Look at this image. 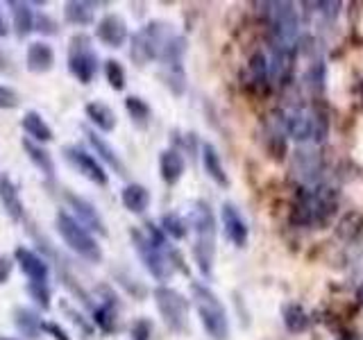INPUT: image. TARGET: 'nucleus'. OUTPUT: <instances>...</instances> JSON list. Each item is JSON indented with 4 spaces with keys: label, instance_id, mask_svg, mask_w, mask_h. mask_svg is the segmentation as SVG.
<instances>
[{
    "label": "nucleus",
    "instance_id": "obj_1",
    "mask_svg": "<svg viewBox=\"0 0 363 340\" xmlns=\"http://www.w3.org/2000/svg\"><path fill=\"white\" fill-rule=\"evenodd\" d=\"M338 193L332 186L300 188L291 207V222L298 227H325L336 215Z\"/></svg>",
    "mask_w": 363,
    "mask_h": 340
},
{
    "label": "nucleus",
    "instance_id": "obj_2",
    "mask_svg": "<svg viewBox=\"0 0 363 340\" xmlns=\"http://www.w3.org/2000/svg\"><path fill=\"white\" fill-rule=\"evenodd\" d=\"M193 232H196V245H193V259L202 272V277H211L213 256H216V218L209 202L198 200L191 211Z\"/></svg>",
    "mask_w": 363,
    "mask_h": 340
},
{
    "label": "nucleus",
    "instance_id": "obj_3",
    "mask_svg": "<svg viewBox=\"0 0 363 340\" xmlns=\"http://www.w3.org/2000/svg\"><path fill=\"white\" fill-rule=\"evenodd\" d=\"M55 230L64 241L68 249H73L77 256H82L89 264H100L105 254H102V247L96 241V236L91 234L84 225H79L71 211L60 209L55 213Z\"/></svg>",
    "mask_w": 363,
    "mask_h": 340
},
{
    "label": "nucleus",
    "instance_id": "obj_4",
    "mask_svg": "<svg viewBox=\"0 0 363 340\" xmlns=\"http://www.w3.org/2000/svg\"><path fill=\"white\" fill-rule=\"evenodd\" d=\"M191 293H193V302H196L200 322L204 327V332H207V336L211 340L230 338V320H227V311L223 302L218 300V295L200 281L191 283Z\"/></svg>",
    "mask_w": 363,
    "mask_h": 340
},
{
    "label": "nucleus",
    "instance_id": "obj_5",
    "mask_svg": "<svg viewBox=\"0 0 363 340\" xmlns=\"http://www.w3.org/2000/svg\"><path fill=\"white\" fill-rule=\"evenodd\" d=\"M173 37V30H170L168 23L164 21H150L145 26L132 34L130 39V60L136 66H143L147 62L159 60L166 41Z\"/></svg>",
    "mask_w": 363,
    "mask_h": 340
},
{
    "label": "nucleus",
    "instance_id": "obj_6",
    "mask_svg": "<svg viewBox=\"0 0 363 340\" xmlns=\"http://www.w3.org/2000/svg\"><path fill=\"white\" fill-rule=\"evenodd\" d=\"M68 73H71L79 84H91L98 75L100 57L94 48V39L84 32H77L68 41V57H66Z\"/></svg>",
    "mask_w": 363,
    "mask_h": 340
},
{
    "label": "nucleus",
    "instance_id": "obj_7",
    "mask_svg": "<svg viewBox=\"0 0 363 340\" xmlns=\"http://www.w3.org/2000/svg\"><path fill=\"white\" fill-rule=\"evenodd\" d=\"M266 21L272 32V43L293 48L295 39L300 34V18L293 3H266Z\"/></svg>",
    "mask_w": 363,
    "mask_h": 340
},
{
    "label": "nucleus",
    "instance_id": "obj_8",
    "mask_svg": "<svg viewBox=\"0 0 363 340\" xmlns=\"http://www.w3.org/2000/svg\"><path fill=\"white\" fill-rule=\"evenodd\" d=\"M157 311L164 324L175 334H184L189 329V300L179 290L170 286H157L152 290Z\"/></svg>",
    "mask_w": 363,
    "mask_h": 340
},
{
    "label": "nucleus",
    "instance_id": "obj_9",
    "mask_svg": "<svg viewBox=\"0 0 363 340\" xmlns=\"http://www.w3.org/2000/svg\"><path fill=\"white\" fill-rule=\"evenodd\" d=\"M130 238H132V245L136 249V254H139L143 268L150 272L157 281H168L173 277V264H170V256L166 249L152 245L150 238L145 236V232L136 230V227L130 230Z\"/></svg>",
    "mask_w": 363,
    "mask_h": 340
},
{
    "label": "nucleus",
    "instance_id": "obj_10",
    "mask_svg": "<svg viewBox=\"0 0 363 340\" xmlns=\"http://www.w3.org/2000/svg\"><path fill=\"white\" fill-rule=\"evenodd\" d=\"M64 159L71 164L79 175L86 177L89 181H94L96 186H107L109 175L105 173V166H102L94 152L84 150L82 145L71 143V145H64Z\"/></svg>",
    "mask_w": 363,
    "mask_h": 340
},
{
    "label": "nucleus",
    "instance_id": "obj_11",
    "mask_svg": "<svg viewBox=\"0 0 363 340\" xmlns=\"http://www.w3.org/2000/svg\"><path fill=\"white\" fill-rule=\"evenodd\" d=\"M64 200L68 204V209H71L73 218L79 225H84L91 234L96 232L100 236H107V225H105V220H102V215L96 209L94 202H89L86 198L77 196V193H73V191H64Z\"/></svg>",
    "mask_w": 363,
    "mask_h": 340
},
{
    "label": "nucleus",
    "instance_id": "obj_12",
    "mask_svg": "<svg viewBox=\"0 0 363 340\" xmlns=\"http://www.w3.org/2000/svg\"><path fill=\"white\" fill-rule=\"evenodd\" d=\"M96 39L102 45H107V48H123L130 39L128 23H125L121 14L109 11V14H105L96 23Z\"/></svg>",
    "mask_w": 363,
    "mask_h": 340
},
{
    "label": "nucleus",
    "instance_id": "obj_13",
    "mask_svg": "<svg viewBox=\"0 0 363 340\" xmlns=\"http://www.w3.org/2000/svg\"><path fill=\"white\" fill-rule=\"evenodd\" d=\"M14 261H16V266L21 268L23 275H26L30 281L48 283L50 266H48V261H45L39 252H34V249H30L26 245H18L14 249Z\"/></svg>",
    "mask_w": 363,
    "mask_h": 340
},
{
    "label": "nucleus",
    "instance_id": "obj_14",
    "mask_svg": "<svg viewBox=\"0 0 363 340\" xmlns=\"http://www.w3.org/2000/svg\"><path fill=\"white\" fill-rule=\"evenodd\" d=\"M84 134H86V141H89V145L94 147V152H96V159L100 164H105V166H109L113 173L116 175H121V177H125L128 175V168H125V164H123V159L118 157V152L113 150V145L102 136L100 132H96L94 128H84Z\"/></svg>",
    "mask_w": 363,
    "mask_h": 340
},
{
    "label": "nucleus",
    "instance_id": "obj_15",
    "mask_svg": "<svg viewBox=\"0 0 363 340\" xmlns=\"http://www.w3.org/2000/svg\"><path fill=\"white\" fill-rule=\"evenodd\" d=\"M0 207L9 215V220L14 222L26 220V207H23L18 186L9 175H0Z\"/></svg>",
    "mask_w": 363,
    "mask_h": 340
},
{
    "label": "nucleus",
    "instance_id": "obj_16",
    "mask_svg": "<svg viewBox=\"0 0 363 340\" xmlns=\"http://www.w3.org/2000/svg\"><path fill=\"white\" fill-rule=\"evenodd\" d=\"M220 220H223L225 236L230 238V241H232L236 247H245V243H247V222L243 220L241 211H238L232 202H225V204H223V209H220Z\"/></svg>",
    "mask_w": 363,
    "mask_h": 340
},
{
    "label": "nucleus",
    "instance_id": "obj_17",
    "mask_svg": "<svg viewBox=\"0 0 363 340\" xmlns=\"http://www.w3.org/2000/svg\"><path fill=\"white\" fill-rule=\"evenodd\" d=\"M55 66V50L50 43L45 41H32L28 45V52H26V68L34 75H43L52 71Z\"/></svg>",
    "mask_w": 363,
    "mask_h": 340
},
{
    "label": "nucleus",
    "instance_id": "obj_18",
    "mask_svg": "<svg viewBox=\"0 0 363 340\" xmlns=\"http://www.w3.org/2000/svg\"><path fill=\"white\" fill-rule=\"evenodd\" d=\"M184 168H186L184 154L177 147H168V150L159 154V175H162L164 184L175 186L182 179V175H184Z\"/></svg>",
    "mask_w": 363,
    "mask_h": 340
},
{
    "label": "nucleus",
    "instance_id": "obj_19",
    "mask_svg": "<svg viewBox=\"0 0 363 340\" xmlns=\"http://www.w3.org/2000/svg\"><path fill=\"white\" fill-rule=\"evenodd\" d=\"M84 116L89 118L91 125H94V130L105 132V134L113 132V130H116V125H118L116 111H113L109 105H105L102 100H91V102H86Z\"/></svg>",
    "mask_w": 363,
    "mask_h": 340
},
{
    "label": "nucleus",
    "instance_id": "obj_20",
    "mask_svg": "<svg viewBox=\"0 0 363 340\" xmlns=\"http://www.w3.org/2000/svg\"><path fill=\"white\" fill-rule=\"evenodd\" d=\"M96 9L98 3L91 0H68L64 5V21L75 28H89L96 23Z\"/></svg>",
    "mask_w": 363,
    "mask_h": 340
},
{
    "label": "nucleus",
    "instance_id": "obj_21",
    "mask_svg": "<svg viewBox=\"0 0 363 340\" xmlns=\"http://www.w3.org/2000/svg\"><path fill=\"white\" fill-rule=\"evenodd\" d=\"M21 128H23V132L28 134V139H32L34 143H50L55 139L52 128H50L48 123H45V118L41 116V113L34 111V109L23 113Z\"/></svg>",
    "mask_w": 363,
    "mask_h": 340
},
{
    "label": "nucleus",
    "instance_id": "obj_22",
    "mask_svg": "<svg viewBox=\"0 0 363 340\" xmlns=\"http://www.w3.org/2000/svg\"><path fill=\"white\" fill-rule=\"evenodd\" d=\"M21 145H23V150H26L28 159L32 162V166L37 168L45 179H55V159H52V154L45 150L41 143H34L32 139H28V136L21 141Z\"/></svg>",
    "mask_w": 363,
    "mask_h": 340
},
{
    "label": "nucleus",
    "instance_id": "obj_23",
    "mask_svg": "<svg viewBox=\"0 0 363 340\" xmlns=\"http://www.w3.org/2000/svg\"><path fill=\"white\" fill-rule=\"evenodd\" d=\"M7 7L11 9V28L18 39L30 37V32H34V9L30 3H21V0H9Z\"/></svg>",
    "mask_w": 363,
    "mask_h": 340
},
{
    "label": "nucleus",
    "instance_id": "obj_24",
    "mask_svg": "<svg viewBox=\"0 0 363 340\" xmlns=\"http://www.w3.org/2000/svg\"><path fill=\"white\" fill-rule=\"evenodd\" d=\"M43 322L45 320H41V315L34 309H28V306H16L14 309V324L18 334L30 340H37L43 334Z\"/></svg>",
    "mask_w": 363,
    "mask_h": 340
},
{
    "label": "nucleus",
    "instance_id": "obj_25",
    "mask_svg": "<svg viewBox=\"0 0 363 340\" xmlns=\"http://www.w3.org/2000/svg\"><path fill=\"white\" fill-rule=\"evenodd\" d=\"M202 166H204V173H207L220 188L230 186V177H227L225 168H223L220 154L211 143H202Z\"/></svg>",
    "mask_w": 363,
    "mask_h": 340
},
{
    "label": "nucleus",
    "instance_id": "obj_26",
    "mask_svg": "<svg viewBox=\"0 0 363 340\" xmlns=\"http://www.w3.org/2000/svg\"><path fill=\"white\" fill-rule=\"evenodd\" d=\"M150 200H152L150 191H147L143 184H136V181H132V184H128L121 191V202L130 213H143L147 207H150Z\"/></svg>",
    "mask_w": 363,
    "mask_h": 340
},
{
    "label": "nucleus",
    "instance_id": "obj_27",
    "mask_svg": "<svg viewBox=\"0 0 363 340\" xmlns=\"http://www.w3.org/2000/svg\"><path fill=\"white\" fill-rule=\"evenodd\" d=\"M293 173L298 175L302 181H315L318 179V173H320V154H315L311 150L295 152Z\"/></svg>",
    "mask_w": 363,
    "mask_h": 340
},
{
    "label": "nucleus",
    "instance_id": "obj_28",
    "mask_svg": "<svg viewBox=\"0 0 363 340\" xmlns=\"http://www.w3.org/2000/svg\"><path fill=\"white\" fill-rule=\"evenodd\" d=\"M91 322L96 329H100L102 334H116L118 332V309L109 304H96L91 309Z\"/></svg>",
    "mask_w": 363,
    "mask_h": 340
},
{
    "label": "nucleus",
    "instance_id": "obj_29",
    "mask_svg": "<svg viewBox=\"0 0 363 340\" xmlns=\"http://www.w3.org/2000/svg\"><path fill=\"white\" fill-rule=\"evenodd\" d=\"M125 111H128L130 120L136 125V128H147V125H150L152 109L141 96H128V98H125Z\"/></svg>",
    "mask_w": 363,
    "mask_h": 340
},
{
    "label": "nucleus",
    "instance_id": "obj_30",
    "mask_svg": "<svg viewBox=\"0 0 363 340\" xmlns=\"http://www.w3.org/2000/svg\"><path fill=\"white\" fill-rule=\"evenodd\" d=\"M162 79L170 89L173 96H184L186 91V71L184 64H173V66H162Z\"/></svg>",
    "mask_w": 363,
    "mask_h": 340
},
{
    "label": "nucleus",
    "instance_id": "obj_31",
    "mask_svg": "<svg viewBox=\"0 0 363 340\" xmlns=\"http://www.w3.org/2000/svg\"><path fill=\"white\" fill-rule=\"evenodd\" d=\"M250 75H252V82L259 89H268L270 84V62L264 52H255L252 60H250Z\"/></svg>",
    "mask_w": 363,
    "mask_h": 340
},
{
    "label": "nucleus",
    "instance_id": "obj_32",
    "mask_svg": "<svg viewBox=\"0 0 363 340\" xmlns=\"http://www.w3.org/2000/svg\"><path fill=\"white\" fill-rule=\"evenodd\" d=\"M281 315H284V324H286V329L293 334H300L309 327V315H306V311L300 304H286Z\"/></svg>",
    "mask_w": 363,
    "mask_h": 340
},
{
    "label": "nucleus",
    "instance_id": "obj_33",
    "mask_svg": "<svg viewBox=\"0 0 363 340\" xmlns=\"http://www.w3.org/2000/svg\"><path fill=\"white\" fill-rule=\"evenodd\" d=\"M162 232L170 238H175V241H182V238H186L189 234V227H186V220L182 218L177 213H164L162 215Z\"/></svg>",
    "mask_w": 363,
    "mask_h": 340
},
{
    "label": "nucleus",
    "instance_id": "obj_34",
    "mask_svg": "<svg viewBox=\"0 0 363 340\" xmlns=\"http://www.w3.org/2000/svg\"><path fill=\"white\" fill-rule=\"evenodd\" d=\"M28 295H30V300L39 306L41 311H48L50 309V304H52V290L48 283H43V281H30L28 283Z\"/></svg>",
    "mask_w": 363,
    "mask_h": 340
},
{
    "label": "nucleus",
    "instance_id": "obj_35",
    "mask_svg": "<svg viewBox=\"0 0 363 340\" xmlns=\"http://www.w3.org/2000/svg\"><path fill=\"white\" fill-rule=\"evenodd\" d=\"M105 77L113 91H123L128 84V75H125V68L118 60H107L105 62Z\"/></svg>",
    "mask_w": 363,
    "mask_h": 340
},
{
    "label": "nucleus",
    "instance_id": "obj_36",
    "mask_svg": "<svg viewBox=\"0 0 363 340\" xmlns=\"http://www.w3.org/2000/svg\"><path fill=\"white\" fill-rule=\"evenodd\" d=\"M34 32H41L45 37H52V34L60 32V23H57L50 14H45V11H39L37 16H34Z\"/></svg>",
    "mask_w": 363,
    "mask_h": 340
},
{
    "label": "nucleus",
    "instance_id": "obj_37",
    "mask_svg": "<svg viewBox=\"0 0 363 340\" xmlns=\"http://www.w3.org/2000/svg\"><path fill=\"white\" fill-rule=\"evenodd\" d=\"M21 105V94L14 86H7V84H0V109L9 111V109H16Z\"/></svg>",
    "mask_w": 363,
    "mask_h": 340
},
{
    "label": "nucleus",
    "instance_id": "obj_38",
    "mask_svg": "<svg viewBox=\"0 0 363 340\" xmlns=\"http://www.w3.org/2000/svg\"><path fill=\"white\" fill-rule=\"evenodd\" d=\"M306 79H309V86L313 89V94H320L325 86V66L323 62H313V66L306 73Z\"/></svg>",
    "mask_w": 363,
    "mask_h": 340
},
{
    "label": "nucleus",
    "instance_id": "obj_39",
    "mask_svg": "<svg viewBox=\"0 0 363 340\" xmlns=\"http://www.w3.org/2000/svg\"><path fill=\"white\" fill-rule=\"evenodd\" d=\"M130 336H132V340H150V336H152V322L147 320V317H139V320L132 324Z\"/></svg>",
    "mask_w": 363,
    "mask_h": 340
},
{
    "label": "nucleus",
    "instance_id": "obj_40",
    "mask_svg": "<svg viewBox=\"0 0 363 340\" xmlns=\"http://www.w3.org/2000/svg\"><path fill=\"white\" fill-rule=\"evenodd\" d=\"M116 279H118V283H121V286H125V290H128V293H132L134 295V298H145V288L141 286V283L139 281H136V279H132V277H128V275H123V272H118V275H116Z\"/></svg>",
    "mask_w": 363,
    "mask_h": 340
},
{
    "label": "nucleus",
    "instance_id": "obj_41",
    "mask_svg": "<svg viewBox=\"0 0 363 340\" xmlns=\"http://www.w3.org/2000/svg\"><path fill=\"white\" fill-rule=\"evenodd\" d=\"M14 266H16L14 256H9V254H0V286H3V283H7V281H9L11 272H14Z\"/></svg>",
    "mask_w": 363,
    "mask_h": 340
},
{
    "label": "nucleus",
    "instance_id": "obj_42",
    "mask_svg": "<svg viewBox=\"0 0 363 340\" xmlns=\"http://www.w3.org/2000/svg\"><path fill=\"white\" fill-rule=\"evenodd\" d=\"M64 311H66V315H68V317H71V322H73V324H77L79 329H82V332H84L86 336L94 334V324H89V322L84 320V317H82V313L73 311L71 306H66V304H64Z\"/></svg>",
    "mask_w": 363,
    "mask_h": 340
},
{
    "label": "nucleus",
    "instance_id": "obj_43",
    "mask_svg": "<svg viewBox=\"0 0 363 340\" xmlns=\"http://www.w3.org/2000/svg\"><path fill=\"white\" fill-rule=\"evenodd\" d=\"M43 334H48L52 340H71L68 332L64 327H60L57 322H43Z\"/></svg>",
    "mask_w": 363,
    "mask_h": 340
},
{
    "label": "nucleus",
    "instance_id": "obj_44",
    "mask_svg": "<svg viewBox=\"0 0 363 340\" xmlns=\"http://www.w3.org/2000/svg\"><path fill=\"white\" fill-rule=\"evenodd\" d=\"M7 34H9V26H7V21H5L3 9H0V37H7Z\"/></svg>",
    "mask_w": 363,
    "mask_h": 340
},
{
    "label": "nucleus",
    "instance_id": "obj_45",
    "mask_svg": "<svg viewBox=\"0 0 363 340\" xmlns=\"http://www.w3.org/2000/svg\"><path fill=\"white\" fill-rule=\"evenodd\" d=\"M7 68H9V60H7V55L0 50V73H5Z\"/></svg>",
    "mask_w": 363,
    "mask_h": 340
},
{
    "label": "nucleus",
    "instance_id": "obj_46",
    "mask_svg": "<svg viewBox=\"0 0 363 340\" xmlns=\"http://www.w3.org/2000/svg\"><path fill=\"white\" fill-rule=\"evenodd\" d=\"M0 340H18V338H11V336H0Z\"/></svg>",
    "mask_w": 363,
    "mask_h": 340
}]
</instances>
